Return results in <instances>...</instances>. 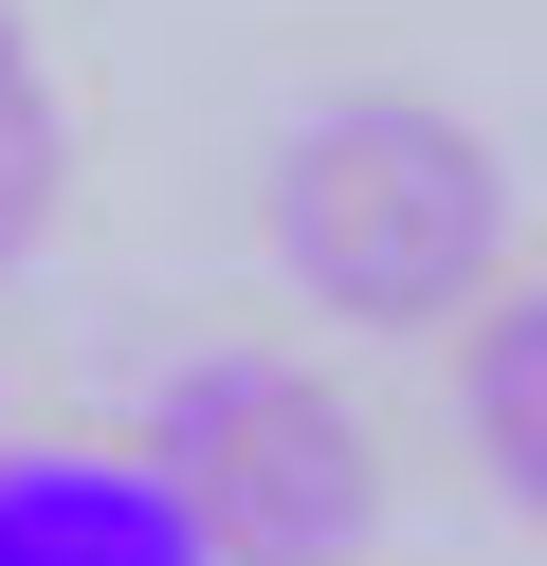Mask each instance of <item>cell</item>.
<instances>
[{"label": "cell", "mask_w": 547, "mask_h": 566, "mask_svg": "<svg viewBox=\"0 0 547 566\" xmlns=\"http://www.w3.org/2000/svg\"><path fill=\"white\" fill-rule=\"evenodd\" d=\"M511 256V165L438 92H328L274 147V274L347 329H456Z\"/></svg>", "instance_id": "6da1fadb"}, {"label": "cell", "mask_w": 547, "mask_h": 566, "mask_svg": "<svg viewBox=\"0 0 547 566\" xmlns=\"http://www.w3.org/2000/svg\"><path fill=\"white\" fill-rule=\"evenodd\" d=\"M146 493L201 530V566H347L365 530H383V457H365V420L328 402L311 366H255V347H219V366L165 384V420H146Z\"/></svg>", "instance_id": "7a4b0ae2"}, {"label": "cell", "mask_w": 547, "mask_h": 566, "mask_svg": "<svg viewBox=\"0 0 547 566\" xmlns=\"http://www.w3.org/2000/svg\"><path fill=\"white\" fill-rule=\"evenodd\" d=\"M0 566H201L146 457H0Z\"/></svg>", "instance_id": "3957f363"}, {"label": "cell", "mask_w": 547, "mask_h": 566, "mask_svg": "<svg viewBox=\"0 0 547 566\" xmlns=\"http://www.w3.org/2000/svg\"><path fill=\"white\" fill-rule=\"evenodd\" d=\"M474 457L511 512H547V311L529 293H474Z\"/></svg>", "instance_id": "277c9868"}, {"label": "cell", "mask_w": 547, "mask_h": 566, "mask_svg": "<svg viewBox=\"0 0 547 566\" xmlns=\"http://www.w3.org/2000/svg\"><path fill=\"white\" fill-rule=\"evenodd\" d=\"M55 184H73V111H55V74H36V38L0 19V274L36 256V220H55Z\"/></svg>", "instance_id": "5b68a950"}]
</instances>
